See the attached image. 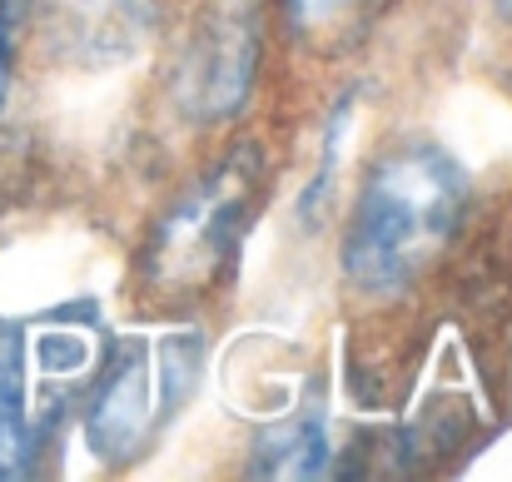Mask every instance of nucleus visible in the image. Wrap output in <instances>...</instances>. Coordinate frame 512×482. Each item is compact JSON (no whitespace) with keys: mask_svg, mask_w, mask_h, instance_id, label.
Returning a JSON list of instances; mask_svg holds the SVG:
<instances>
[{"mask_svg":"<svg viewBox=\"0 0 512 482\" xmlns=\"http://www.w3.org/2000/svg\"><path fill=\"white\" fill-rule=\"evenodd\" d=\"M259 70V35L244 15H214L174 65V105L199 125H219L244 110Z\"/></svg>","mask_w":512,"mask_h":482,"instance_id":"39448f33","label":"nucleus"},{"mask_svg":"<svg viewBox=\"0 0 512 482\" xmlns=\"http://www.w3.org/2000/svg\"><path fill=\"white\" fill-rule=\"evenodd\" d=\"M373 5H378V0H289V15H294V25H299L304 35L334 40L348 25H358Z\"/></svg>","mask_w":512,"mask_h":482,"instance_id":"6e6552de","label":"nucleus"},{"mask_svg":"<svg viewBox=\"0 0 512 482\" xmlns=\"http://www.w3.org/2000/svg\"><path fill=\"white\" fill-rule=\"evenodd\" d=\"M498 5H503V15H508V20H512V0H498Z\"/></svg>","mask_w":512,"mask_h":482,"instance_id":"9d476101","label":"nucleus"},{"mask_svg":"<svg viewBox=\"0 0 512 482\" xmlns=\"http://www.w3.org/2000/svg\"><path fill=\"white\" fill-rule=\"evenodd\" d=\"M259 189H264V155L259 150H234L229 160H219L170 214L165 224L155 229V244H150V284L160 289H194L204 279H214L244 224H249V209L259 204Z\"/></svg>","mask_w":512,"mask_h":482,"instance_id":"f03ea898","label":"nucleus"},{"mask_svg":"<svg viewBox=\"0 0 512 482\" xmlns=\"http://www.w3.org/2000/svg\"><path fill=\"white\" fill-rule=\"evenodd\" d=\"M259 478H324L329 473V433L319 418H284L254 443Z\"/></svg>","mask_w":512,"mask_h":482,"instance_id":"0eeeda50","label":"nucleus"},{"mask_svg":"<svg viewBox=\"0 0 512 482\" xmlns=\"http://www.w3.org/2000/svg\"><path fill=\"white\" fill-rule=\"evenodd\" d=\"M468 174L443 145L403 140L368 169L343 234V274L368 299L403 294L463 224Z\"/></svg>","mask_w":512,"mask_h":482,"instance_id":"f257e3e1","label":"nucleus"},{"mask_svg":"<svg viewBox=\"0 0 512 482\" xmlns=\"http://www.w3.org/2000/svg\"><path fill=\"white\" fill-rule=\"evenodd\" d=\"M15 50H20V15H15V0H0V105L15 80Z\"/></svg>","mask_w":512,"mask_h":482,"instance_id":"1a4fd4ad","label":"nucleus"},{"mask_svg":"<svg viewBox=\"0 0 512 482\" xmlns=\"http://www.w3.org/2000/svg\"><path fill=\"white\" fill-rule=\"evenodd\" d=\"M20 35L35 40L70 65H125L150 35V0H15Z\"/></svg>","mask_w":512,"mask_h":482,"instance_id":"20e7f679","label":"nucleus"},{"mask_svg":"<svg viewBox=\"0 0 512 482\" xmlns=\"http://www.w3.org/2000/svg\"><path fill=\"white\" fill-rule=\"evenodd\" d=\"M199 373V338L184 333L165 348H150L145 338H125L105 368V383L90 403V448L110 463H130L150 428L170 413L179 398H189Z\"/></svg>","mask_w":512,"mask_h":482,"instance_id":"7ed1b4c3","label":"nucleus"},{"mask_svg":"<svg viewBox=\"0 0 512 482\" xmlns=\"http://www.w3.org/2000/svg\"><path fill=\"white\" fill-rule=\"evenodd\" d=\"M30 393V328L0 319V478L25 473L35 458L40 418Z\"/></svg>","mask_w":512,"mask_h":482,"instance_id":"423d86ee","label":"nucleus"}]
</instances>
